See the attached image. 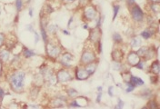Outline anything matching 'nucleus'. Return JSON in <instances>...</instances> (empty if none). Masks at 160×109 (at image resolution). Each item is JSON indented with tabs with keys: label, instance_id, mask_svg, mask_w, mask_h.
I'll return each mask as SVG.
<instances>
[{
	"label": "nucleus",
	"instance_id": "f257e3e1",
	"mask_svg": "<svg viewBox=\"0 0 160 109\" xmlns=\"http://www.w3.org/2000/svg\"><path fill=\"white\" fill-rule=\"evenodd\" d=\"M24 80H25V72L18 71L14 73L10 77V84L15 92H21L24 87Z\"/></svg>",
	"mask_w": 160,
	"mask_h": 109
},
{
	"label": "nucleus",
	"instance_id": "f03ea898",
	"mask_svg": "<svg viewBox=\"0 0 160 109\" xmlns=\"http://www.w3.org/2000/svg\"><path fill=\"white\" fill-rule=\"evenodd\" d=\"M131 15H132L133 19L138 22H141L144 19V13H143L142 9L138 5H135L134 6H132Z\"/></svg>",
	"mask_w": 160,
	"mask_h": 109
},
{
	"label": "nucleus",
	"instance_id": "7ed1b4c3",
	"mask_svg": "<svg viewBox=\"0 0 160 109\" xmlns=\"http://www.w3.org/2000/svg\"><path fill=\"white\" fill-rule=\"evenodd\" d=\"M96 59V54L92 51H85L81 56V64H87L90 63H93Z\"/></svg>",
	"mask_w": 160,
	"mask_h": 109
},
{
	"label": "nucleus",
	"instance_id": "20e7f679",
	"mask_svg": "<svg viewBox=\"0 0 160 109\" xmlns=\"http://www.w3.org/2000/svg\"><path fill=\"white\" fill-rule=\"evenodd\" d=\"M46 53L49 56L55 58V57H57L60 54V48L58 45H55V44H52V43H49L46 45Z\"/></svg>",
	"mask_w": 160,
	"mask_h": 109
},
{
	"label": "nucleus",
	"instance_id": "39448f33",
	"mask_svg": "<svg viewBox=\"0 0 160 109\" xmlns=\"http://www.w3.org/2000/svg\"><path fill=\"white\" fill-rule=\"evenodd\" d=\"M56 78L57 81L60 83H64V82H68L70 80H72V76L69 74V72L66 69H61L58 71L57 74H56Z\"/></svg>",
	"mask_w": 160,
	"mask_h": 109
},
{
	"label": "nucleus",
	"instance_id": "423d86ee",
	"mask_svg": "<svg viewBox=\"0 0 160 109\" xmlns=\"http://www.w3.org/2000/svg\"><path fill=\"white\" fill-rule=\"evenodd\" d=\"M84 15L89 21L94 20L95 17H96V15H97V10H96V8L94 6H92V5L87 6L85 8V11H84Z\"/></svg>",
	"mask_w": 160,
	"mask_h": 109
},
{
	"label": "nucleus",
	"instance_id": "0eeeda50",
	"mask_svg": "<svg viewBox=\"0 0 160 109\" xmlns=\"http://www.w3.org/2000/svg\"><path fill=\"white\" fill-rule=\"evenodd\" d=\"M76 76L79 80H85V79L88 78L89 74H88V73L87 72V70L85 68L77 67L76 69Z\"/></svg>",
	"mask_w": 160,
	"mask_h": 109
},
{
	"label": "nucleus",
	"instance_id": "6e6552de",
	"mask_svg": "<svg viewBox=\"0 0 160 109\" xmlns=\"http://www.w3.org/2000/svg\"><path fill=\"white\" fill-rule=\"evenodd\" d=\"M128 62L131 65H136L139 62V56L137 53L135 52H130L129 54L128 55Z\"/></svg>",
	"mask_w": 160,
	"mask_h": 109
},
{
	"label": "nucleus",
	"instance_id": "1a4fd4ad",
	"mask_svg": "<svg viewBox=\"0 0 160 109\" xmlns=\"http://www.w3.org/2000/svg\"><path fill=\"white\" fill-rule=\"evenodd\" d=\"M100 35H101L100 29H99V28H95V29H93V30L91 31L89 39H90L91 41H93V42H97V41H99Z\"/></svg>",
	"mask_w": 160,
	"mask_h": 109
},
{
	"label": "nucleus",
	"instance_id": "9d476101",
	"mask_svg": "<svg viewBox=\"0 0 160 109\" xmlns=\"http://www.w3.org/2000/svg\"><path fill=\"white\" fill-rule=\"evenodd\" d=\"M112 57H113V59H114L117 63H119V62H121V61L123 60V58H124V53H123L121 50L117 49V50H115V51L112 53Z\"/></svg>",
	"mask_w": 160,
	"mask_h": 109
},
{
	"label": "nucleus",
	"instance_id": "9b49d317",
	"mask_svg": "<svg viewBox=\"0 0 160 109\" xmlns=\"http://www.w3.org/2000/svg\"><path fill=\"white\" fill-rule=\"evenodd\" d=\"M137 54H138V56H142V57H147V58H148V54H151V51H150V49H149L148 47L144 46V47H140V48L138 49V51L137 52Z\"/></svg>",
	"mask_w": 160,
	"mask_h": 109
},
{
	"label": "nucleus",
	"instance_id": "f8f14e48",
	"mask_svg": "<svg viewBox=\"0 0 160 109\" xmlns=\"http://www.w3.org/2000/svg\"><path fill=\"white\" fill-rule=\"evenodd\" d=\"M72 60H73V56L69 53H65L61 57V63L66 65H69L70 63L72 62Z\"/></svg>",
	"mask_w": 160,
	"mask_h": 109
},
{
	"label": "nucleus",
	"instance_id": "ddd939ff",
	"mask_svg": "<svg viewBox=\"0 0 160 109\" xmlns=\"http://www.w3.org/2000/svg\"><path fill=\"white\" fill-rule=\"evenodd\" d=\"M129 83L134 85V86H138V85H143L144 84V81L141 79V78H138L137 76H133L131 75L130 77V80H129Z\"/></svg>",
	"mask_w": 160,
	"mask_h": 109
},
{
	"label": "nucleus",
	"instance_id": "4468645a",
	"mask_svg": "<svg viewBox=\"0 0 160 109\" xmlns=\"http://www.w3.org/2000/svg\"><path fill=\"white\" fill-rule=\"evenodd\" d=\"M160 71V66H159V62L157 60L155 62L152 63L151 64V72L155 74H158Z\"/></svg>",
	"mask_w": 160,
	"mask_h": 109
},
{
	"label": "nucleus",
	"instance_id": "2eb2a0df",
	"mask_svg": "<svg viewBox=\"0 0 160 109\" xmlns=\"http://www.w3.org/2000/svg\"><path fill=\"white\" fill-rule=\"evenodd\" d=\"M96 64H95V63L93 62V63H90V64H86V67H85V69L87 70V72L88 73V74L89 75H91L92 74H94L95 73V71H96Z\"/></svg>",
	"mask_w": 160,
	"mask_h": 109
},
{
	"label": "nucleus",
	"instance_id": "dca6fc26",
	"mask_svg": "<svg viewBox=\"0 0 160 109\" xmlns=\"http://www.w3.org/2000/svg\"><path fill=\"white\" fill-rule=\"evenodd\" d=\"M8 59H9V52L7 50H2L0 52V60L3 63H5L8 61Z\"/></svg>",
	"mask_w": 160,
	"mask_h": 109
},
{
	"label": "nucleus",
	"instance_id": "f3484780",
	"mask_svg": "<svg viewBox=\"0 0 160 109\" xmlns=\"http://www.w3.org/2000/svg\"><path fill=\"white\" fill-rule=\"evenodd\" d=\"M140 45H141V40H140L139 37L136 36V37H134V38L131 40V45H132L134 48H138V46H139Z\"/></svg>",
	"mask_w": 160,
	"mask_h": 109
},
{
	"label": "nucleus",
	"instance_id": "a211bd4d",
	"mask_svg": "<svg viewBox=\"0 0 160 109\" xmlns=\"http://www.w3.org/2000/svg\"><path fill=\"white\" fill-rule=\"evenodd\" d=\"M141 35H142L143 38H145V39H148V38H150V37L154 35V31H152L151 29H146Z\"/></svg>",
	"mask_w": 160,
	"mask_h": 109
},
{
	"label": "nucleus",
	"instance_id": "6ab92c4d",
	"mask_svg": "<svg viewBox=\"0 0 160 109\" xmlns=\"http://www.w3.org/2000/svg\"><path fill=\"white\" fill-rule=\"evenodd\" d=\"M23 54L26 56V57H32V56H34L36 54L33 52V51H31V50H29V49H27V48H26V47H24V51H23Z\"/></svg>",
	"mask_w": 160,
	"mask_h": 109
},
{
	"label": "nucleus",
	"instance_id": "aec40b11",
	"mask_svg": "<svg viewBox=\"0 0 160 109\" xmlns=\"http://www.w3.org/2000/svg\"><path fill=\"white\" fill-rule=\"evenodd\" d=\"M113 39H114L116 42H117V43H121V42H122V37H121V35H120L118 33H115V34L113 35Z\"/></svg>",
	"mask_w": 160,
	"mask_h": 109
},
{
	"label": "nucleus",
	"instance_id": "412c9836",
	"mask_svg": "<svg viewBox=\"0 0 160 109\" xmlns=\"http://www.w3.org/2000/svg\"><path fill=\"white\" fill-rule=\"evenodd\" d=\"M15 6H16L17 11H20V10L22 9V6H23V2H22V0H16V1H15Z\"/></svg>",
	"mask_w": 160,
	"mask_h": 109
},
{
	"label": "nucleus",
	"instance_id": "4be33fe9",
	"mask_svg": "<svg viewBox=\"0 0 160 109\" xmlns=\"http://www.w3.org/2000/svg\"><path fill=\"white\" fill-rule=\"evenodd\" d=\"M151 6H152L153 11H155L156 13H158V11H159V5H158V3H154Z\"/></svg>",
	"mask_w": 160,
	"mask_h": 109
},
{
	"label": "nucleus",
	"instance_id": "5701e85b",
	"mask_svg": "<svg viewBox=\"0 0 160 109\" xmlns=\"http://www.w3.org/2000/svg\"><path fill=\"white\" fill-rule=\"evenodd\" d=\"M41 33H42V37H43L44 41H45V42H46L47 36H46V30L43 28V26H41Z\"/></svg>",
	"mask_w": 160,
	"mask_h": 109
},
{
	"label": "nucleus",
	"instance_id": "b1692460",
	"mask_svg": "<svg viewBox=\"0 0 160 109\" xmlns=\"http://www.w3.org/2000/svg\"><path fill=\"white\" fill-rule=\"evenodd\" d=\"M118 10H119V5H115L114 6V16H113V20L116 19V16L118 13Z\"/></svg>",
	"mask_w": 160,
	"mask_h": 109
},
{
	"label": "nucleus",
	"instance_id": "393cba45",
	"mask_svg": "<svg viewBox=\"0 0 160 109\" xmlns=\"http://www.w3.org/2000/svg\"><path fill=\"white\" fill-rule=\"evenodd\" d=\"M67 93H68V94L72 97V96H75V95H77V92L75 90V89H69L68 91H67Z\"/></svg>",
	"mask_w": 160,
	"mask_h": 109
},
{
	"label": "nucleus",
	"instance_id": "a878e982",
	"mask_svg": "<svg viewBox=\"0 0 160 109\" xmlns=\"http://www.w3.org/2000/svg\"><path fill=\"white\" fill-rule=\"evenodd\" d=\"M136 66H137L138 68H139V69H143V68H144V62L139 60V62L136 64Z\"/></svg>",
	"mask_w": 160,
	"mask_h": 109
},
{
	"label": "nucleus",
	"instance_id": "bb28decb",
	"mask_svg": "<svg viewBox=\"0 0 160 109\" xmlns=\"http://www.w3.org/2000/svg\"><path fill=\"white\" fill-rule=\"evenodd\" d=\"M4 42H5V35H4V34L0 33V46L3 45Z\"/></svg>",
	"mask_w": 160,
	"mask_h": 109
},
{
	"label": "nucleus",
	"instance_id": "cd10ccee",
	"mask_svg": "<svg viewBox=\"0 0 160 109\" xmlns=\"http://www.w3.org/2000/svg\"><path fill=\"white\" fill-rule=\"evenodd\" d=\"M149 104H152L151 106H149L150 108H154V109L158 108V104H156V102H155V101H151V102H150Z\"/></svg>",
	"mask_w": 160,
	"mask_h": 109
},
{
	"label": "nucleus",
	"instance_id": "c85d7f7f",
	"mask_svg": "<svg viewBox=\"0 0 160 109\" xmlns=\"http://www.w3.org/2000/svg\"><path fill=\"white\" fill-rule=\"evenodd\" d=\"M4 95H5V92H4V91L0 88V100H3Z\"/></svg>",
	"mask_w": 160,
	"mask_h": 109
},
{
	"label": "nucleus",
	"instance_id": "c756f323",
	"mask_svg": "<svg viewBox=\"0 0 160 109\" xmlns=\"http://www.w3.org/2000/svg\"><path fill=\"white\" fill-rule=\"evenodd\" d=\"M112 90H113V86H110L109 89H108V94L112 96L113 95V93H112Z\"/></svg>",
	"mask_w": 160,
	"mask_h": 109
},
{
	"label": "nucleus",
	"instance_id": "7c9ffc66",
	"mask_svg": "<svg viewBox=\"0 0 160 109\" xmlns=\"http://www.w3.org/2000/svg\"><path fill=\"white\" fill-rule=\"evenodd\" d=\"M79 1H80V3L83 4V5H87V4L89 2V0H79Z\"/></svg>",
	"mask_w": 160,
	"mask_h": 109
},
{
	"label": "nucleus",
	"instance_id": "2f4dec72",
	"mask_svg": "<svg viewBox=\"0 0 160 109\" xmlns=\"http://www.w3.org/2000/svg\"><path fill=\"white\" fill-rule=\"evenodd\" d=\"M35 38H36V43H37L38 42V38H39V36H38V35L36 34V33H35Z\"/></svg>",
	"mask_w": 160,
	"mask_h": 109
},
{
	"label": "nucleus",
	"instance_id": "473e14b6",
	"mask_svg": "<svg viewBox=\"0 0 160 109\" xmlns=\"http://www.w3.org/2000/svg\"><path fill=\"white\" fill-rule=\"evenodd\" d=\"M100 97H101V93L98 94V96H97V102H99L100 101Z\"/></svg>",
	"mask_w": 160,
	"mask_h": 109
},
{
	"label": "nucleus",
	"instance_id": "72a5a7b5",
	"mask_svg": "<svg viewBox=\"0 0 160 109\" xmlns=\"http://www.w3.org/2000/svg\"><path fill=\"white\" fill-rule=\"evenodd\" d=\"M153 3H159V0H151Z\"/></svg>",
	"mask_w": 160,
	"mask_h": 109
},
{
	"label": "nucleus",
	"instance_id": "f704fd0d",
	"mask_svg": "<svg viewBox=\"0 0 160 109\" xmlns=\"http://www.w3.org/2000/svg\"><path fill=\"white\" fill-rule=\"evenodd\" d=\"M29 14H30V15L32 16V9H30V12H29Z\"/></svg>",
	"mask_w": 160,
	"mask_h": 109
},
{
	"label": "nucleus",
	"instance_id": "c9c22d12",
	"mask_svg": "<svg viewBox=\"0 0 160 109\" xmlns=\"http://www.w3.org/2000/svg\"><path fill=\"white\" fill-rule=\"evenodd\" d=\"M64 1H69V2H73V1H75V0H64Z\"/></svg>",
	"mask_w": 160,
	"mask_h": 109
},
{
	"label": "nucleus",
	"instance_id": "e433bc0d",
	"mask_svg": "<svg viewBox=\"0 0 160 109\" xmlns=\"http://www.w3.org/2000/svg\"><path fill=\"white\" fill-rule=\"evenodd\" d=\"M0 14H1V8H0Z\"/></svg>",
	"mask_w": 160,
	"mask_h": 109
}]
</instances>
